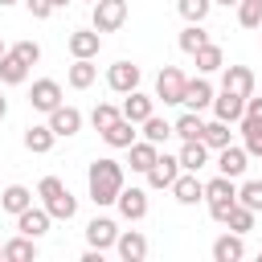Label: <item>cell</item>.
Wrapping results in <instances>:
<instances>
[{
	"instance_id": "1",
	"label": "cell",
	"mask_w": 262,
	"mask_h": 262,
	"mask_svg": "<svg viewBox=\"0 0 262 262\" xmlns=\"http://www.w3.org/2000/svg\"><path fill=\"white\" fill-rule=\"evenodd\" d=\"M86 184H90V201L94 205H115L119 192H123V164L111 160V156L94 160L90 172H86Z\"/></svg>"
},
{
	"instance_id": "2",
	"label": "cell",
	"mask_w": 262,
	"mask_h": 262,
	"mask_svg": "<svg viewBox=\"0 0 262 262\" xmlns=\"http://www.w3.org/2000/svg\"><path fill=\"white\" fill-rule=\"evenodd\" d=\"M205 201H209V217L225 225L229 209L237 205V184H233V176H221V172H217V176L205 184Z\"/></svg>"
},
{
	"instance_id": "3",
	"label": "cell",
	"mask_w": 262,
	"mask_h": 262,
	"mask_svg": "<svg viewBox=\"0 0 262 262\" xmlns=\"http://www.w3.org/2000/svg\"><path fill=\"white\" fill-rule=\"evenodd\" d=\"M184 86H188V78H184L176 66H164L160 78H156V98H160L164 106H184Z\"/></svg>"
},
{
	"instance_id": "4",
	"label": "cell",
	"mask_w": 262,
	"mask_h": 262,
	"mask_svg": "<svg viewBox=\"0 0 262 262\" xmlns=\"http://www.w3.org/2000/svg\"><path fill=\"white\" fill-rule=\"evenodd\" d=\"M127 20V0H94L90 4V25L98 33H115Z\"/></svg>"
},
{
	"instance_id": "5",
	"label": "cell",
	"mask_w": 262,
	"mask_h": 262,
	"mask_svg": "<svg viewBox=\"0 0 262 262\" xmlns=\"http://www.w3.org/2000/svg\"><path fill=\"white\" fill-rule=\"evenodd\" d=\"M180 172H184V168H180V156H168V151H164V156H156V164H151L143 176H147V188H172Z\"/></svg>"
},
{
	"instance_id": "6",
	"label": "cell",
	"mask_w": 262,
	"mask_h": 262,
	"mask_svg": "<svg viewBox=\"0 0 262 262\" xmlns=\"http://www.w3.org/2000/svg\"><path fill=\"white\" fill-rule=\"evenodd\" d=\"M29 106H33V111H41V115L57 111V106H61V86H57L53 78H37V82H33V90H29Z\"/></svg>"
},
{
	"instance_id": "7",
	"label": "cell",
	"mask_w": 262,
	"mask_h": 262,
	"mask_svg": "<svg viewBox=\"0 0 262 262\" xmlns=\"http://www.w3.org/2000/svg\"><path fill=\"white\" fill-rule=\"evenodd\" d=\"M106 86H111L115 94L139 90V66H135V61H115V66L106 70Z\"/></svg>"
},
{
	"instance_id": "8",
	"label": "cell",
	"mask_w": 262,
	"mask_h": 262,
	"mask_svg": "<svg viewBox=\"0 0 262 262\" xmlns=\"http://www.w3.org/2000/svg\"><path fill=\"white\" fill-rule=\"evenodd\" d=\"M66 45H70V53L74 57H98V49H102V33L90 25V29H74L70 37H66Z\"/></svg>"
},
{
	"instance_id": "9",
	"label": "cell",
	"mask_w": 262,
	"mask_h": 262,
	"mask_svg": "<svg viewBox=\"0 0 262 262\" xmlns=\"http://www.w3.org/2000/svg\"><path fill=\"white\" fill-rule=\"evenodd\" d=\"M49 127H53V135H57V139H70V135H78V131H82V111L61 102L57 111H49Z\"/></svg>"
},
{
	"instance_id": "10",
	"label": "cell",
	"mask_w": 262,
	"mask_h": 262,
	"mask_svg": "<svg viewBox=\"0 0 262 262\" xmlns=\"http://www.w3.org/2000/svg\"><path fill=\"white\" fill-rule=\"evenodd\" d=\"M246 168H250V151H246V147L229 143V147L217 151V172H221V176H233V180H237Z\"/></svg>"
},
{
	"instance_id": "11",
	"label": "cell",
	"mask_w": 262,
	"mask_h": 262,
	"mask_svg": "<svg viewBox=\"0 0 262 262\" xmlns=\"http://www.w3.org/2000/svg\"><path fill=\"white\" fill-rule=\"evenodd\" d=\"M115 205H119V217L143 221V217H147V188H123Z\"/></svg>"
},
{
	"instance_id": "12",
	"label": "cell",
	"mask_w": 262,
	"mask_h": 262,
	"mask_svg": "<svg viewBox=\"0 0 262 262\" xmlns=\"http://www.w3.org/2000/svg\"><path fill=\"white\" fill-rule=\"evenodd\" d=\"M49 221H53V217H49V209H45V205H41V209H37V205H29L25 213H16V229H20V233H29V237H45V233H49Z\"/></svg>"
},
{
	"instance_id": "13",
	"label": "cell",
	"mask_w": 262,
	"mask_h": 262,
	"mask_svg": "<svg viewBox=\"0 0 262 262\" xmlns=\"http://www.w3.org/2000/svg\"><path fill=\"white\" fill-rule=\"evenodd\" d=\"M242 115H246V98H242V94H233V90H221V94H213V119L237 123Z\"/></svg>"
},
{
	"instance_id": "14",
	"label": "cell",
	"mask_w": 262,
	"mask_h": 262,
	"mask_svg": "<svg viewBox=\"0 0 262 262\" xmlns=\"http://www.w3.org/2000/svg\"><path fill=\"white\" fill-rule=\"evenodd\" d=\"M86 242H90L94 250H111V246L119 242V225H115L111 217H94V221L86 225Z\"/></svg>"
},
{
	"instance_id": "15",
	"label": "cell",
	"mask_w": 262,
	"mask_h": 262,
	"mask_svg": "<svg viewBox=\"0 0 262 262\" xmlns=\"http://www.w3.org/2000/svg\"><path fill=\"white\" fill-rule=\"evenodd\" d=\"M221 90H233V94L250 98V94H254V70H250V66H225Z\"/></svg>"
},
{
	"instance_id": "16",
	"label": "cell",
	"mask_w": 262,
	"mask_h": 262,
	"mask_svg": "<svg viewBox=\"0 0 262 262\" xmlns=\"http://www.w3.org/2000/svg\"><path fill=\"white\" fill-rule=\"evenodd\" d=\"M115 250H119L123 262H143V258H147V237H143L139 229H127V233H119Z\"/></svg>"
},
{
	"instance_id": "17",
	"label": "cell",
	"mask_w": 262,
	"mask_h": 262,
	"mask_svg": "<svg viewBox=\"0 0 262 262\" xmlns=\"http://www.w3.org/2000/svg\"><path fill=\"white\" fill-rule=\"evenodd\" d=\"M172 196L180 205H196V201H205V184L196 180V172H180L176 184H172Z\"/></svg>"
},
{
	"instance_id": "18",
	"label": "cell",
	"mask_w": 262,
	"mask_h": 262,
	"mask_svg": "<svg viewBox=\"0 0 262 262\" xmlns=\"http://www.w3.org/2000/svg\"><path fill=\"white\" fill-rule=\"evenodd\" d=\"M184 106H188V111L213 106V86H209V78H188V86H184Z\"/></svg>"
},
{
	"instance_id": "19",
	"label": "cell",
	"mask_w": 262,
	"mask_h": 262,
	"mask_svg": "<svg viewBox=\"0 0 262 262\" xmlns=\"http://www.w3.org/2000/svg\"><path fill=\"white\" fill-rule=\"evenodd\" d=\"M127 151H131V156H127L131 172H147V168L156 164V156H160V143H151V139H135Z\"/></svg>"
},
{
	"instance_id": "20",
	"label": "cell",
	"mask_w": 262,
	"mask_h": 262,
	"mask_svg": "<svg viewBox=\"0 0 262 262\" xmlns=\"http://www.w3.org/2000/svg\"><path fill=\"white\" fill-rule=\"evenodd\" d=\"M41 205L49 209V217H53V221H70V217L78 213V196H74L70 188H61V192H53V196H45Z\"/></svg>"
},
{
	"instance_id": "21",
	"label": "cell",
	"mask_w": 262,
	"mask_h": 262,
	"mask_svg": "<svg viewBox=\"0 0 262 262\" xmlns=\"http://www.w3.org/2000/svg\"><path fill=\"white\" fill-rule=\"evenodd\" d=\"M213 258L217 262H237V258H246V242H242V233H221L217 242H213Z\"/></svg>"
},
{
	"instance_id": "22",
	"label": "cell",
	"mask_w": 262,
	"mask_h": 262,
	"mask_svg": "<svg viewBox=\"0 0 262 262\" xmlns=\"http://www.w3.org/2000/svg\"><path fill=\"white\" fill-rule=\"evenodd\" d=\"M94 78H98V66H94V57H74V66H70L66 82H70L74 90H86V86H94Z\"/></svg>"
},
{
	"instance_id": "23",
	"label": "cell",
	"mask_w": 262,
	"mask_h": 262,
	"mask_svg": "<svg viewBox=\"0 0 262 262\" xmlns=\"http://www.w3.org/2000/svg\"><path fill=\"white\" fill-rule=\"evenodd\" d=\"M147 115H156V98H147V94L131 90V94L123 98V119H131V123H143Z\"/></svg>"
},
{
	"instance_id": "24",
	"label": "cell",
	"mask_w": 262,
	"mask_h": 262,
	"mask_svg": "<svg viewBox=\"0 0 262 262\" xmlns=\"http://www.w3.org/2000/svg\"><path fill=\"white\" fill-rule=\"evenodd\" d=\"M172 135H176L180 143H188V139H201V135H205V119H201V111H184V115L172 123Z\"/></svg>"
},
{
	"instance_id": "25",
	"label": "cell",
	"mask_w": 262,
	"mask_h": 262,
	"mask_svg": "<svg viewBox=\"0 0 262 262\" xmlns=\"http://www.w3.org/2000/svg\"><path fill=\"white\" fill-rule=\"evenodd\" d=\"M53 127L49 123H33V127H25V147L33 151V156H45L49 147H53Z\"/></svg>"
},
{
	"instance_id": "26",
	"label": "cell",
	"mask_w": 262,
	"mask_h": 262,
	"mask_svg": "<svg viewBox=\"0 0 262 262\" xmlns=\"http://www.w3.org/2000/svg\"><path fill=\"white\" fill-rule=\"evenodd\" d=\"M209 164V143L205 139H188L184 147H180V168L184 172H201Z\"/></svg>"
},
{
	"instance_id": "27",
	"label": "cell",
	"mask_w": 262,
	"mask_h": 262,
	"mask_svg": "<svg viewBox=\"0 0 262 262\" xmlns=\"http://www.w3.org/2000/svg\"><path fill=\"white\" fill-rule=\"evenodd\" d=\"M25 78H29V61L8 49V53L0 57V82H4V86H20Z\"/></svg>"
},
{
	"instance_id": "28",
	"label": "cell",
	"mask_w": 262,
	"mask_h": 262,
	"mask_svg": "<svg viewBox=\"0 0 262 262\" xmlns=\"http://www.w3.org/2000/svg\"><path fill=\"white\" fill-rule=\"evenodd\" d=\"M29 205H33V192H29L25 184H8V188L0 192V209H4V213H12V217H16V213H25Z\"/></svg>"
},
{
	"instance_id": "29",
	"label": "cell",
	"mask_w": 262,
	"mask_h": 262,
	"mask_svg": "<svg viewBox=\"0 0 262 262\" xmlns=\"http://www.w3.org/2000/svg\"><path fill=\"white\" fill-rule=\"evenodd\" d=\"M237 127H242V139H246L242 147H246L250 156H258V160H262V119L242 115V119H237Z\"/></svg>"
},
{
	"instance_id": "30",
	"label": "cell",
	"mask_w": 262,
	"mask_h": 262,
	"mask_svg": "<svg viewBox=\"0 0 262 262\" xmlns=\"http://www.w3.org/2000/svg\"><path fill=\"white\" fill-rule=\"evenodd\" d=\"M4 258H8V262H33V258H37V237L20 233V237L4 242Z\"/></svg>"
},
{
	"instance_id": "31",
	"label": "cell",
	"mask_w": 262,
	"mask_h": 262,
	"mask_svg": "<svg viewBox=\"0 0 262 262\" xmlns=\"http://www.w3.org/2000/svg\"><path fill=\"white\" fill-rule=\"evenodd\" d=\"M192 57H196V70H201V74L225 70V53H221V45H213V41H205V45H201V49H196Z\"/></svg>"
},
{
	"instance_id": "32",
	"label": "cell",
	"mask_w": 262,
	"mask_h": 262,
	"mask_svg": "<svg viewBox=\"0 0 262 262\" xmlns=\"http://www.w3.org/2000/svg\"><path fill=\"white\" fill-rule=\"evenodd\" d=\"M102 139H106L111 147H131V143H135V123H131V119H115V123L102 131Z\"/></svg>"
},
{
	"instance_id": "33",
	"label": "cell",
	"mask_w": 262,
	"mask_h": 262,
	"mask_svg": "<svg viewBox=\"0 0 262 262\" xmlns=\"http://www.w3.org/2000/svg\"><path fill=\"white\" fill-rule=\"evenodd\" d=\"M201 139L209 143V151H221V147L233 143V131H229L225 119H213V123H205V135H201Z\"/></svg>"
},
{
	"instance_id": "34",
	"label": "cell",
	"mask_w": 262,
	"mask_h": 262,
	"mask_svg": "<svg viewBox=\"0 0 262 262\" xmlns=\"http://www.w3.org/2000/svg\"><path fill=\"white\" fill-rule=\"evenodd\" d=\"M254 217H258V213H254V209H246V205L237 201V205L229 209V217H225V225H229L233 233H242V237H246V233L254 229Z\"/></svg>"
},
{
	"instance_id": "35",
	"label": "cell",
	"mask_w": 262,
	"mask_h": 262,
	"mask_svg": "<svg viewBox=\"0 0 262 262\" xmlns=\"http://www.w3.org/2000/svg\"><path fill=\"white\" fill-rule=\"evenodd\" d=\"M205 41H209V33L201 29V20H188V29H180V49L184 53H196Z\"/></svg>"
},
{
	"instance_id": "36",
	"label": "cell",
	"mask_w": 262,
	"mask_h": 262,
	"mask_svg": "<svg viewBox=\"0 0 262 262\" xmlns=\"http://www.w3.org/2000/svg\"><path fill=\"white\" fill-rule=\"evenodd\" d=\"M237 25L242 29H262V0H242L237 4Z\"/></svg>"
},
{
	"instance_id": "37",
	"label": "cell",
	"mask_w": 262,
	"mask_h": 262,
	"mask_svg": "<svg viewBox=\"0 0 262 262\" xmlns=\"http://www.w3.org/2000/svg\"><path fill=\"white\" fill-rule=\"evenodd\" d=\"M237 201H242L246 209L262 213V180H246V184H237Z\"/></svg>"
},
{
	"instance_id": "38",
	"label": "cell",
	"mask_w": 262,
	"mask_h": 262,
	"mask_svg": "<svg viewBox=\"0 0 262 262\" xmlns=\"http://www.w3.org/2000/svg\"><path fill=\"white\" fill-rule=\"evenodd\" d=\"M115 119H123V111H119V106H111V102H98V106L90 111V123H94V131H106Z\"/></svg>"
},
{
	"instance_id": "39",
	"label": "cell",
	"mask_w": 262,
	"mask_h": 262,
	"mask_svg": "<svg viewBox=\"0 0 262 262\" xmlns=\"http://www.w3.org/2000/svg\"><path fill=\"white\" fill-rule=\"evenodd\" d=\"M168 135H172V123H164V119H156V115H147V119H143V139L164 143Z\"/></svg>"
},
{
	"instance_id": "40",
	"label": "cell",
	"mask_w": 262,
	"mask_h": 262,
	"mask_svg": "<svg viewBox=\"0 0 262 262\" xmlns=\"http://www.w3.org/2000/svg\"><path fill=\"white\" fill-rule=\"evenodd\" d=\"M176 8H180L184 20H205L209 8H213V0H176Z\"/></svg>"
},
{
	"instance_id": "41",
	"label": "cell",
	"mask_w": 262,
	"mask_h": 262,
	"mask_svg": "<svg viewBox=\"0 0 262 262\" xmlns=\"http://www.w3.org/2000/svg\"><path fill=\"white\" fill-rule=\"evenodd\" d=\"M12 53H16V57H25L29 66H37V61H41V45H37V41H16V45H12Z\"/></svg>"
},
{
	"instance_id": "42",
	"label": "cell",
	"mask_w": 262,
	"mask_h": 262,
	"mask_svg": "<svg viewBox=\"0 0 262 262\" xmlns=\"http://www.w3.org/2000/svg\"><path fill=\"white\" fill-rule=\"evenodd\" d=\"M25 4H29V12H33V16H37V20H45V16H49V12H53V8H57V4H53V0H25Z\"/></svg>"
},
{
	"instance_id": "43",
	"label": "cell",
	"mask_w": 262,
	"mask_h": 262,
	"mask_svg": "<svg viewBox=\"0 0 262 262\" xmlns=\"http://www.w3.org/2000/svg\"><path fill=\"white\" fill-rule=\"evenodd\" d=\"M246 115H254V119H262V98H254V94H250V98H246Z\"/></svg>"
},
{
	"instance_id": "44",
	"label": "cell",
	"mask_w": 262,
	"mask_h": 262,
	"mask_svg": "<svg viewBox=\"0 0 262 262\" xmlns=\"http://www.w3.org/2000/svg\"><path fill=\"white\" fill-rule=\"evenodd\" d=\"M82 262H102V250H94V246H90V250L82 254Z\"/></svg>"
},
{
	"instance_id": "45",
	"label": "cell",
	"mask_w": 262,
	"mask_h": 262,
	"mask_svg": "<svg viewBox=\"0 0 262 262\" xmlns=\"http://www.w3.org/2000/svg\"><path fill=\"white\" fill-rule=\"evenodd\" d=\"M4 115H8V98L0 94V119H4Z\"/></svg>"
},
{
	"instance_id": "46",
	"label": "cell",
	"mask_w": 262,
	"mask_h": 262,
	"mask_svg": "<svg viewBox=\"0 0 262 262\" xmlns=\"http://www.w3.org/2000/svg\"><path fill=\"white\" fill-rule=\"evenodd\" d=\"M213 4H225V8H229V4H233V8H237V4H242V0H213Z\"/></svg>"
},
{
	"instance_id": "47",
	"label": "cell",
	"mask_w": 262,
	"mask_h": 262,
	"mask_svg": "<svg viewBox=\"0 0 262 262\" xmlns=\"http://www.w3.org/2000/svg\"><path fill=\"white\" fill-rule=\"evenodd\" d=\"M4 53H8V45H4V41H0V57H4Z\"/></svg>"
},
{
	"instance_id": "48",
	"label": "cell",
	"mask_w": 262,
	"mask_h": 262,
	"mask_svg": "<svg viewBox=\"0 0 262 262\" xmlns=\"http://www.w3.org/2000/svg\"><path fill=\"white\" fill-rule=\"evenodd\" d=\"M8 4H16V0H0V8H8Z\"/></svg>"
},
{
	"instance_id": "49",
	"label": "cell",
	"mask_w": 262,
	"mask_h": 262,
	"mask_svg": "<svg viewBox=\"0 0 262 262\" xmlns=\"http://www.w3.org/2000/svg\"><path fill=\"white\" fill-rule=\"evenodd\" d=\"M53 4H57V8H66V4H70V0H53Z\"/></svg>"
},
{
	"instance_id": "50",
	"label": "cell",
	"mask_w": 262,
	"mask_h": 262,
	"mask_svg": "<svg viewBox=\"0 0 262 262\" xmlns=\"http://www.w3.org/2000/svg\"><path fill=\"white\" fill-rule=\"evenodd\" d=\"M0 258H4V246H0Z\"/></svg>"
},
{
	"instance_id": "51",
	"label": "cell",
	"mask_w": 262,
	"mask_h": 262,
	"mask_svg": "<svg viewBox=\"0 0 262 262\" xmlns=\"http://www.w3.org/2000/svg\"><path fill=\"white\" fill-rule=\"evenodd\" d=\"M258 262H262V254H258Z\"/></svg>"
},
{
	"instance_id": "52",
	"label": "cell",
	"mask_w": 262,
	"mask_h": 262,
	"mask_svg": "<svg viewBox=\"0 0 262 262\" xmlns=\"http://www.w3.org/2000/svg\"><path fill=\"white\" fill-rule=\"evenodd\" d=\"M258 37H262V29H258Z\"/></svg>"
}]
</instances>
